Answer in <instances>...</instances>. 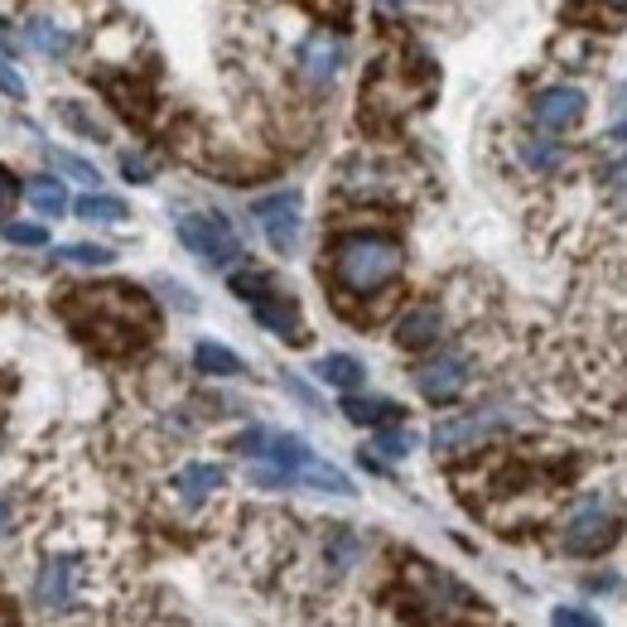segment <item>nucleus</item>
<instances>
[{"instance_id":"f257e3e1","label":"nucleus","mask_w":627,"mask_h":627,"mask_svg":"<svg viewBox=\"0 0 627 627\" xmlns=\"http://www.w3.org/2000/svg\"><path fill=\"white\" fill-rule=\"evenodd\" d=\"M401 266H405L401 242L382 237V232H353V237H343L329 256L333 281H339V290H347V295H382L401 275Z\"/></svg>"},{"instance_id":"f03ea898","label":"nucleus","mask_w":627,"mask_h":627,"mask_svg":"<svg viewBox=\"0 0 627 627\" xmlns=\"http://www.w3.org/2000/svg\"><path fill=\"white\" fill-rule=\"evenodd\" d=\"M174 227H179V242L208 271H232L242 261V242H237V232L227 227V217H217V213H184Z\"/></svg>"},{"instance_id":"7ed1b4c3","label":"nucleus","mask_w":627,"mask_h":627,"mask_svg":"<svg viewBox=\"0 0 627 627\" xmlns=\"http://www.w3.org/2000/svg\"><path fill=\"white\" fill-rule=\"evenodd\" d=\"M614 536H618L614 507H608L604 498H585L570 517H565L560 541H565V550H570V556H599V550L614 546Z\"/></svg>"},{"instance_id":"20e7f679","label":"nucleus","mask_w":627,"mask_h":627,"mask_svg":"<svg viewBox=\"0 0 627 627\" xmlns=\"http://www.w3.org/2000/svg\"><path fill=\"white\" fill-rule=\"evenodd\" d=\"M300 213H304L300 188H275V194H266V198H256V203H252V217H256L261 237H266L281 256L300 246V223H304Z\"/></svg>"},{"instance_id":"39448f33","label":"nucleus","mask_w":627,"mask_h":627,"mask_svg":"<svg viewBox=\"0 0 627 627\" xmlns=\"http://www.w3.org/2000/svg\"><path fill=\"white\" fill-rule=\"evenodd\" d=\"M507 425H512V415L507 411H463L454 420H440L434 434H430V444L440 449V454H463V449H478Z\"/></svg>"},{"instance_id":"423d86ee","label":"nucleus","mask_w":627,"mask_h":627,"mask_svg":"<svg viewBox=\"0 0 627 627\" xmlns=\"http://www.w3.org/2000/svg\"><path fill=\"white\" fill-rule=\"evenodd\" d=\"M415 386H420V396L434 405L459 401V391L469 386V357H463L459 347H444V353H434L425 368L415 372Z\"/></svg>"},{"instance_id":"0eeeda50","label":"nucleus","mask_w":627,"mask_h":627,"mask_svg":"<svg viewBox=\"0 0 627 627\" xmlns=\"http://www.w3.org/2000/svg\"><path fill=\"white\" fill-rule=\"evenodd\" d=\"M35 604L43 614H68L78 604V560H68V556L43 560V570L35 579Z\"/></svg>"},{"instance_id":"6e6552de","label":"nucleus","mask_w":627,"mask_h":627,"mask_svg":"<svg viewBox=\"0 0 627 627\" xmlns=\"http://www.w3.org/2000/svg\"><path fill=\"white\" fill-rule=\"evenodd\" d=\"M343 63H347L343 39L329 35V29H314V35L300 43V72H304V78H310L314 87H333V82H339Z\"/></svg>"},{"instance_id":"1a4fd4ad","label":"nucleus","mask_w":627,"mask_h":627,"mask_svg":"<svg viewBox=\"0 0 627 627\" xmlns=\"http://www.w3.org/2000/svg\"><path fill=\"white\" fill-rule=\"evenodd\" d=\"M531 116L546 136L575 130L579 121H585V92H579V87H546V92L531 101Z\"/></svg>"},{"instance_id":"9d476101","label":"nucleus","mask_w":627,"mask_h":627,"mask_svg":"<svg viewBox=\"0 0 627 627\" xmlns=\"http://www.w3.org/2000/svg\"><path fill=\"white\" fill-rule=\"evenodd\" d=\"M440 339H444V314L434 310V304H420V310H411L396 324V343L405 353H425V347H434Z\"/></svg>"},{"instance_id":"9b49d317","label":"nucleus","mask_w":627,"mask_h":627,"mask_svg":"<svg viewBox=\"0 0 627 627\" xmlns=\"http://www.w3.org/2000/svg\"><path fill=\"white\" fill-rule=\"evenodd\" d=\"M223 483H227V473L217 469V463H203V459L198 463H184V469L174 473V492H179L188 507H203Z\"/></svg>"},{"instance_id":"f8f14e48","label":"nucleus","mask_w":627,"mask_h":627,"mask_svg":"<svg viewBox=\"0 0 627 627\" xmlns=\"http://www.w3.org/2000/svg\"><path fill=\"white\" fill-rule=\"evenodd\" d=\"M252 314H256V324H261V329L281 333L285 343H300V339H304L300 310H295V304H290V300H281V295H266V300H256V304H252Z\"/></svg>"},{"instance_id":"ddd939ff","label":"nucleus","mask_w":627,"mask_h":627,"mask_svg":"<svg viewBox=\"0 0 627 627\" xmlns=\"http://www.w3.org/2000/svg\"><path fill=\"white\" fill-rule=\"evenodd\" d=\"M343 415L353 420V425H396L401 405L386 401V396H362V391H347V396H343Z\"/></svg>"},{"instance_id":"4468645a","label":"nucleus","mask_w":627,"mask_h":627,"mask_svg":"<svg viewBox=\"0 0 627 627\" xmlns=\"http://www.w3.org/2000/svg\"><path fill=\"white\" fill-rule=\"evenodd\" d=\"M314 376L339 391H362V382H368V368L353 357V353H324L314 362Z\"/></svg>"},{"instance_id":"2eb2a0df","label":"nucleus","mask_w":627,"mask_h":627,"mask_svg":"<svg viewBox=\"0 0 627 627\" xmlns=\"http://www.w3.org/2000/svg\"><path fill=\"white\" fill-rule=\"evenodd\" d=\"M25 198H29V208H35L39 217H63L72 208L63 179H29L25 184Z\"/></svg>"},{"instance_id":"dca6fc26","label":"nucleus","mask_w":627,"mask_h":627,"mask_svg":"<svg viewBox=\"0 0 627 627\" xmlns=\"http://www.w3.org/2000/svg\"><path fill=\"white\" fill-rule=\"evenodd\" d=\"M300 483H310V488H319V492H333V498H353L357 492V483L347 478L343 469H333V463H324V459H310L300 469Z\"/></svg>"},{"instance_id":"f3484780","label":"nucleus","mask_w":627,"mask_h":627,"mask_svg":"<svg viewBox=\"0 0 627 627\" xmlns=\"http://www.w3.org/2000/svg\"><path fill=\"white\" fill-rule=\"evenodd\" d=\"M266 454H271V463H281V469L295 473V483H300V469L314 459V454H310V444H304L300 434H290V430L271 434V440H266Z\"/></svg>"},{"instance_id":"a211bd4d","label":"nucleus","mask_w":627,"mask_h":627,"mask_svg":"<svg viewBox=\"0 0 627 627\" xmlns=\"http://www.w3.org/2000/svg\"><path fill=\"white\" fill-rule=\"evenodd\" d=\"M25 35H29V43H35L39 53H49V58H68V53H72V35H68L63 25L43 20V14H39V20H29V25H25Z\"/></svg>"},{"instance_id":"6ab92c4d","label":"nucleus","mask_w":627,"mask_h":627,"mask_svg":"<svg viewBox=\"0 0 627 627\" xmlns=\"http://www.w3.org/2000/svg\"><path fill=\"white\" fill-rule=\"evenodd\" d=\"M194 368L203 376H237V372H246L242 357L232 353V347H223V343H198L194 347Z\"/></svg>"},{"instance_id":"aec40b11","label":"nucleus","mask_w":627,"mask_h":627,"mask_svg":"<svg viewBox=\"0 0 627 627\" xmlns=\"http://www.w3.org/2000/svg\"><path fill=\"white\" fill-rule=\"evenodd\" d=\"M72 213L82 217V223H126V203L111 198V194H82L78 203H72Z\"/></svg>"},{"instance_id":"412c9836","label":"nucleus","mask_w":627,"mask_h":627,"mask_svg":"<svg viewBox=\"0 0 627 627\" xmlns=\"http://www.w3.org/2000/svg\"><path fill=\"white\" fill-rule=\"evenodd\" d=\"M43 159H49V165L58 169V174H68V179H78V184H87L92 188L101 174H97V165H87L82 155H68V150H43Z\"/></svg>"},{"instance_id":"4be33fe9","label":"nucleus","mask_w":627,"mask_h":627,"mask_svg":"<svg viewBox=\"0 0 627 627\" xmlns=\"http://www.w3.org/2000/svg\"><path fill=\"white\" fill-rule=\"evenodd\" d=\"M58 261H68V266H111V252L107 246H97V242H72V246H58L53 252Z\"/></svg>"},{"instance_id":"5701e85b","label":"nucleus","mask_w":627,"mask_h":627,"mask_svg":"<svg viewBox=\"0 0 627 627\" xmlns=\"http://www.w3.org/2000/svg\"><path fill=\"white\" fill-rule=\"evenodd\" d=\"M357 556H362V541H357L353 531H333V536H329V565H333L339 575L353 570Z\"/></svg>"},{"instance_id":"b1692460","label":"nucleus","mask_w":627,"mask_h":627,"mask_svg":"<svg viewBox=\"0 0 627 627\" xmlns=\"http://www.w3.org/2000/svg\"><path fill=\"white\" fill-rule=\"evenodd\" d=\"M232 290H237V300L256 304V300L271 295V275L266 271H237V275H232Z\"/></svg>"},{"instance_id":"393cba45","label":"nucleus","mask_w":627,"mask_h":627,"mask_svg":"<svg viewBox=\"0 0 627 627\" xmlns=\"http://www.w3.org/2000/svg\"><path fill=\"white\" fill-rule=\"evenodd\" d=\"M521 159H527L531 169H556L560 165V145H550V140H521Z\"/></svg>"},{"instance_id":"a878e982","label":"nucleus","mask_w":627,"mask_h":627,"mask_svg":"<svg viewBox=\"0 0 627 627\" xmlns=\"http://www.w3.org/2000/svg\"><path fill=\"white\" fill-rule=\"evenodd\" d=\"M372 449H376L382 459H405V454L415 449V434H411V430H386V434H376Z\"/></svg>"},{"instance_id":"bb28decb","label":"nucleus","mask_w":627,"mask_h":627,"mask_svg":"<svg viewBox=\"0 0 627 627\" xmlns=\"http://www.w3.org/2000/svg\"><path fill=\"white\" fill-rule=\"evenodd\" d=\"M0 237L14 242V246H49V227H39V223H6V227H0Z\"/></svg>"},{"instance_id":"cd10ccee","label":"nucleus","mask_w":627,"mask_h":627,"mask_svg":"<svg viewBox=\"0 0 627 627\" xmlns=\"http://www.w3.org/2000/svg\"><path fill=\"white\" fill-rule=\"evenodd\" d=\"M58 116H63V121L78 130V136H92V140H107V130H101V121H92V116L87 111H78L72 107V101H63V107H58Z\"/></svg>"},{"instance_id":"c85d7f7f","label":"nucleus","mask_w":627,"mask_h":627,"mask_svg":"<svg viewBox=\"0 0 627 627\" xmlns=\"http://www.w3.org/2000/svg\"><path fill=\"white\" fill-rule=\"evenodd\" d=\"M266 440H271V430L252 425V430H242L237 440H232V449H237V454H246V459H256V454H266Z\"/></svg>"},{"instance_id":"c756f323","label":"nucleus","mask_w":627,"mask_h":627,"mask_svg":"<svg viewBox=\"0 0 627 627\" xmlns=\"http://www.w3.org/2000/svg\"><path fill=\"white\" fill-rule=\"evenodd\" d=\"M0 92H6L10 101H25V92H29V87H25V78H20V72H14V63H10L6 53H0Z\"/></svg>"},{"instance_id":"7c9ffc66","label":"nucleus","mask_w":627,"mask_h":627,"mask_svg":"<svg viewBox=\"0 0 627 627\" xmlns=\"http://www.w3.org/2000/svg\"><path fill=\"white\" fill-rule=\"evenodd\" d=\"M281 382H285V391H290V396H295L300 405H310V411H324V405H319V396H314V391H310V386L300 382L295 372H281Z\"/></svg>"},{"instance_id":"2f4dec72","label":"nucleus","mask_w":627,"mask_h":627,"mask_svg":"<svg viewBox=\"0 0 627 627\" xmlns=\"http://www.w3.org/2000/svg\"><path fill=\"white\" fill-rule=\"evenodd\" d=\"M550 623H560V627H594L599 618H594L589 608H556V614H550Z\"/></svg>"},{"instance_id":"473e14b6","label":"nucleus","mask_w":627,"mask_h":627,"mask_svg":"<svg viewBox=\"0 0 627 627\" xmlns=\"http://www.w3.org/2000/svg\"><path fill=\"white\" fill-rule=\"evenodd\" d=\"M121 174L130 184H150V165H145L140 155H121Z\"/></svg>"},{"instance_id":"72a5a7b5","label":"nucleus","mask_w":627,"mask_h":627,"mask_svg":"<svg viewBox=\"0 0 627 627\" xmlns=\"http://www.w3.org/2000/svg\"><path fill=\"white\" fill-rule=\"evenodd\" d=\"M165 290H169V304H174L179 314H194V310H198V300L188 295V290H184L179 281H165Z\"/></svg>"},{"instance_id":"f704fd0d","label":"nucleus","mask_w":627,"mask_h":627,"mask_svg":"<svg viewBox=\"0 0 627 627\" xmlns=\"http://www.w3.org/2000/svg\"><path fill=\"white\" fill-rule=\"evenodd\" d=\"M10 198H14V174L0 165V203H10Z\"/></svg>"},{"instance_id":"c9c22d12","label":"nucleus","mask_w":627,"mask_h":627,"mask_svg":"<svg viewBox=\"0 0 627 627\" xmlns=\"http://www.w3.org/2000/svg\"><path fill=\"white\" fill-rule=\"evenodd\" d=\"M405 6H411V0H376V10H382V14H396V10H405Z\"/></svg>"},{"instance_id":"e433bc0d","label":"nucleus","mask_w":627,"mask_h":627,"mask_svg":"<svg viewBox=\"0 0 627 627\" xmlns=\"http://www.w3.org/2000/svg\"><path fill=\"white\" fill-rule=\"evenodd\" d=\"M10 521H14V512H10V502H0V531H10Z\"/></svg>"},{"instance_id":"4c0bfd02","label":"nucleus","mask_w":627,"mask_h":627,"mask_svg":"<svg viewBox=\"0 0 627 627\" xmlns=\"http://www.w3.org/2000/svg\"><path fill=\"white\" fill-rule=\"evenodd\" d=\"M608 140H618V145H627V121H618L614 130H608Z\"/></svg>"},{"instance_id":"58836bf2","label":"nucleus","mask_w":627,"mask_h":627,"mask_svg":"<svg viewBox=\"0 0 627 627\" xmlns=\"http://www.w3.org/2000/svg\"><path fill=\"white\" fill-rule=\"evenodd\" d=\"M319 6H324V10H329V14H339V10H343V6H347V0H319Z\"/></svg>"},{"instance_id":"ea45409f","label":"nucleus","mask_w":627,"mask_h":627,"mask_svg":"<svg viewBox=\"0 0 627 627\" xmlns=\"http://www.w3.org/2000/svg\"><path fill=\"white\" fill-rule=\"evenodd\" d=\"M604 6H608V10H627V0H604Z\"/></svg>"}]
</instances>
